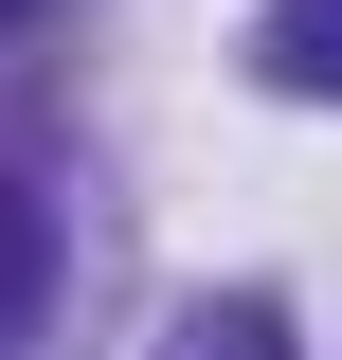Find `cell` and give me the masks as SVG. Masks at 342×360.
<instances>
[{"label": "cell", "instance_id": "6da1fadb", "mask_svg": "<svg viewBox=\"0 0 342 360\" xmlns=\"http://www.w3.org/2000/svg\"><path fill=\"white\" fill-rule=\"evenodd\" d=\"M253 54H270V90H324V108H342V0H270Z\"/></svg>", "mask_w": 342, "mask_h": 360}, {"label": "cell", "instance_id": "7a4b0ae2", "mask_svg": "<svg viewBox=\"0 0 342 360\" xmlns=\"http://www.w3.org/2000/svg\"><path fill=\"white\" fill-rule=\"evenodd\" d=\"M180 360H289V324L270 307H216V324H180Z\"/></svg>", "mask_w": 342, "mask_h": 360}]
</instances>
